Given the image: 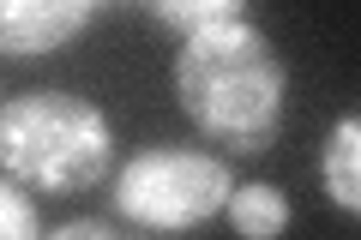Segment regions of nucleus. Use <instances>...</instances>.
<instances>
[{
  "instance_id": "423d86ee",
  "label": "nucleus",
  "mask_w": 361,
  "mask_h": 240,
  "mask_svg": "<svg viewBox=\"0 0 361 240\" xmlns=\"http://www.w3.org/2000/svg\"><path fill=\"white\" fill-rule=\"evenodd\" d=\"M223 216H229V228L241 240H283L289 234V198L277 187H265V180L235 187L229 204H223Z\"/></svg>"
},
{
  "instance_id": "1a4fd4ad",
  "label": "nucleus",
  "mask_w": 361,
  "mask_h": 240,
  "mask_svg": "<svg viewBox=\"0 0 361 240\" xmlns=\"http://www.w3.org/2000/svg\"><path fill=\"white\" fill-rule=\"evenodd\" d=\"M42 240H145L133 222H103V216H73V222L49 228Z\"/></svg>"
},
{
  "instance_id": "7ed1b4c3",
  "label": "nucleus",
  "mask_w": 361,
  "mask_h": 240,
  "mask_svg": "<svg viewBox=\"0 0 361 240\" xmlns=\"http://www.w3.org/2000/svg\"><path fill=\"white\" fill-rule=\"evenodd\" d=\"M235 192V175L223 156L187 151V144H163V151H139L133 163L115 168V210L139 234H187L223 216Z\"/></svg>"
},
{
  "instance_id": "20e7f679",
  "label": "nucleus",
  "mask_w": 361,
  "mask_h": 240,
  "mask_svg": "<svg viewBox=\"0 0 361 240\" xmlns=\"http://www.w3.org/2000/svg\"><path fill=\"white\" fill-rule=\"evenodd\" d=\"M97 18V0H0V54H54Z\"/></svg>"
},
{
  "instance_id": "f257e3e1",
  "label": "nucleus",
  "mask_w": 361,
  "mask_h": 240,
  "mask_svg": "<svg viewBox=\"0 0 361 240\" xmlns=\"http://www.w3.org/2000/svg\"><path fill=\"white\" fill-rule=\"evenodd\" d=\"M175 102L205 144L235 156H259L277 144L289 114V72L283 54L253 18H223L175 49Z\"/></svg>"
},
{
  "instance_id": "39448f33",
  "label": "nucleus",
  "mask_w": 361,
  "mask_h": 240,
  "mask_svg": "<svg viewBox=\"0 0 361 240\" xmlns=\"http://www.w3.org/2000/svg\"><path fill=\"white\" fill-rule=\"evenodd\" d=\"M319 187H325V198H331L343 216L361 210V114H343V120L325 132Z\"/></svg>"
},
{
  "instance_id": "6e6552de",
  "label": "nucleus",
  "mask_w": 361,
  "mask_h": 240,
  "mask_svg": "<svg viewBox=\"0 0 361 240\" xmlns=\"http://www.w3.org/2000/svg\"><path fill=\"white\" fill-rule=\"evenodd\" d=\"M151 13L163 18V25L187 30V37H193V30H205V25H223V18H247L235 0H193V6H187V0H157Z\"/></svg>"
},
{
  "instance_id": "f03ea898",
  "label": "nucleus",
  "mask_w": 361,
  "mask_h": 240,
  "mask_svg": "<svg viewBox=\"0 0 361 240\" xmlns=\"http://www.w3.org/2000/svg\"><path fill=\"white\" fill-rule=\"evenodd\" d=\"M115 168V127L90 96L18 90L0 102V175L30 192H90Z\"/></svg>"
},
{
  "instance_id": "0eeeda50",
  "label": "nucleus",
  "mask_w": 361,
  "mask_h": 240,
  "mask_svg": "<svg viewBox=\"0 0 361 240\" xmlns=\"http://www.w3.org/2000/svg\"><path fill=\"white\" fill-rule=\"evenodd\" d=\"M0 240H42L37 198H30L18 180H6V175H0Z\"/></svg>"
}]
</instances>
